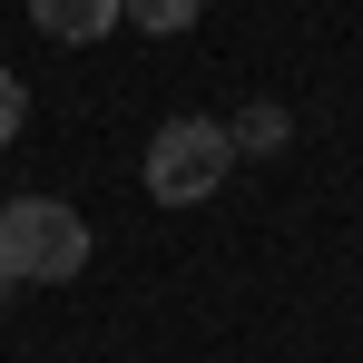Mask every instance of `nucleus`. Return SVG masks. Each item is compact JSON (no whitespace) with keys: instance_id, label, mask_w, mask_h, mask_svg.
Returning <instances> with one entry per match:
<instances>
[{"instance_id":"1","label":"nucleus","mask_w":363,"mask_h":363,"mask_svg":"<svg viewBox=\"0 0 363 363\" xmlns=\"http://www.w3.org/2000/svg\"><path fill=\"white\" fill-rule=\"evenodd\" d=\"M89 265V216L60 196H10L0 206V275L10 285H69Z\"/></svg>"},{"instance_id":"5","label":"nucleus","mask_w":363,"mask_h":363,"mask_svg":"<svg viewBox=\"0 0 363 363\" xmlns=\"http://www.w3.org/2000/svg\"><path fill=\"white\" fill-rule=\"evenodd\" d=\"M226 138H236V157H265V147H285V108H245Z\"/></svg>"},{"instance_id":"3","label":"nucleus","mask_w":363,"mask_h":363,"mask_svg":"<svg viewBox=\"0 0 363 363\" xmlns=\"http://www.w3.org/2000/svg\"><path fill=\"white\" fill-rule=\"evenodd\" d=\"M30 20H40V40L89 50V40H108V30H118V0H30Z\"/></svg>"},{"instance_id":"6","label":"nucleus","mask_w":363,"mask_h":363,"mask_svg":"<svg viewBox=\"0 0 363 363\" xmlns=\"http://www.w3.org/2000/svg\"><path fill=\"white\" fill-rule=\"evenodd\" d=\"M20 128H30V99H20V79H10V69H0V147H10V138H20Z\"/></svg>"},{"instance_id":"7","label":"nucleus","mask_w":363,"mask_h":363,"mask_svg":"<svg viewBox=\"0 0 363 363\" xmlns=\"http://www.w3.org/2000/svg\"><path fill=\"white\" fill-rule=\"evenodd\" d=\"M10 295H20V285H10V275H0V304H10Z\"/></svg>"},{"instance_id":"2","label":"nucleus","mask_w":363,"mask_h":363,"mask_svg":"<svg viewBox=\"0 0 363 363\" xmlns=\"http://www.w3.org/2000/svg\"><path fill=\"white\" fill-rule=\"evenodd\" d=\"M147 196L157 206H206L216 186L236 177V138H226V118H167L157 138H147Z\"/></svg>"},{"instance_id":"4","label":"nucleus","mask_w":363,"mask_h":363,"mask_svg":"<svg viewBox=\"0 0 363 363\" xmlns=\"http://www.w3.org/2000/svg\"><path fill=\"white\" fill-rule=\"evenodd\" d=\"M196 10H206V0H118V20H128V30H147V40L196 30Z\"/></svg>"}]
</instances>
